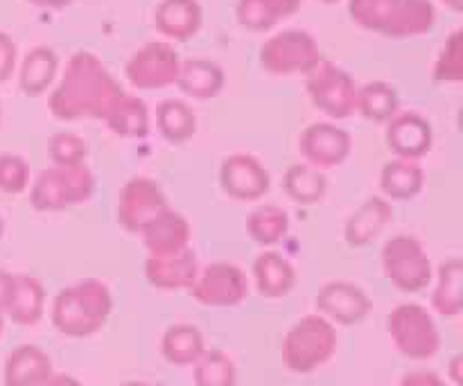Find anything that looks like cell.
Listing matches in <instances>:
<instances>
[{"instance_id": "6da1fadb", "label": "cell", "mask_w": 463, "mask_h": 386, "mask_svg": "<svg viewBox=\"0 0 463 386\" xmlns=\"http://www.w3.org/2000/svg\"><path fill=\"white\" fill-rule=\"evenodd\" d=\"M111 294L98 280H84L59 292L52 307V324L68 337L95 334L111 315Z\"/></svg>"}, {"instance_id": "7a4b0ae2", "label": "cell", "mask_w": 463, "mask_h": 386, "mask_svg": "<svg viewBox=\"0 0 463 386\" xmlns=\"http://www.w3.org/2000/svg\"><path fill=\"white\" fill-rule=\"evenodd\" d=\"M337 348V333L321 316H303L283 339V362L294 373H310L326 364Z\"/></svg>"}, {"instance_id": "3957f363", "label": "cell", "mask_w": 463, "mask_h": 386, "mask_svg": "<svg viewBox=\"0 0 463 386\" xmlns=\"http://www.w3.org/2000/svg\"><path fill=\"white\" fill-rule=\"evenodd\" d=\"M389 334L398 351L410 360H430L439 353V330L432 316L414 303L398 306L387 319Z\"/></svg>"}, {"instance_id": "277c9868", "label": "cell", "mask_w": 463, "mask_h": 386, "mask_svg": "<svg viewBox=\"0 0 463 386\" xmlns=\"http://www.w3.org/2000/svg\"><path fill=\"white\" fill-rule=\"evenodd\" d=\"M387 278L402 292H419L432 278V265L414 238H396L383 253Z\"/></svg>"}, {"instance_id": "5b68a950", "label": "cell", "mask_w": 463, "mask_h": 386, "mask_svg": "<svg viewBox=\"0 0 463 386\" xmlns=\"http://www.w3.org/2000/svg\"><path fill=\"white\" fill-rule=\"evenodd\" d=\"M190 292L203 306L231 307L244 301L249 285L238 267L220 262V265L206 267V271L190 285Z\"/></svg>"}, {"instance_id": "8992f818", "label": "cell", "mask_w": 463, "mask_h": 386, "mask_svg": "<svg viewBox=\"0 0 463 386\" xmlns=\"http://www.w3.org/2000/svg\"><path fill=\"white\" fill-rule=\"evenodd\" d=\"M317 307L342 325H353L364 319L371 301L360 287L351 283H330L317 297Z\"/></svg>"}, {"instance_id": "52a82bcc", "label": "cell", "mask_w": 463, "mask_h": 386, "mask_svg": "<svg viewBox=\"0 0 463 386\" xmlns=\"http://www.w3.org/2000/svg\"><path fill=\"white\" fill-rule=\"evenodd\" d=\"M147 278L161 289L190 287L197 278V260L188 249L167 256H152L147 260Z\"/></svg>"}, {"instance_id": "ba28073f", "label": "cell", "mask_w": 463, "mask_h": 386, "mask_svg": "<svg viewBox=\"0 0 463 386\" xmlns=\"http://www.w3.org/2000/svg\"><path fill=\"white\" fill-rule=\"evenodd\" d=\"M18 325H34L43 315V287L30 276H12L5 310Z\"/></svg>"}, {"instance_id": "9c48e42d", "label": "cell", "mask_w": 463, "mask_h": 386, "mask_svg": "<svg viewBox=\"0 0 463 386\" xmlns=\"http://www.w3.org/2000/svg\"><path fill=\"white\" fill-rule=\"evenodd\" d=\"M52 373L50 357L36 346H21L7 357L5 386H36Z\"/></svg>"}, {"instance_id": "30bf717a", "label": "cell", "mask_w": 463, "mask_h": 386, "mask_svg": "<svg viewBox=\"0 0 463 386\" xmlns=\"http://www.w3.org/2000/svg\"><path fill=\"white\" fill-rule=\"evenodd\" d=\"M253 271H256L258 292L267 298H280L289 294L297 280L292 265L276 253H265L258 258Z\"/></svg>"}, {"instance_id": "8fae6325", "label": "cell", "mask_w": 463, "mask_h": 386, "mask_svg": "<svg viewBox=\"0 0 463 386\" xmlns=\"http://www.w3.org/2000/svg\"><path fill=\"white\" fill-rule=\"evenodd\" d=\"M161 351L170 364L190 366L203 355V337L193 325H175L163 334Z\"/></svg>"}, {"instance_id": "7c38bea8", "label": "cell", "mask_w": 463, "mask_h": 386, "mask_svg": "<svg viewBox=\"0 0 463 386\" xmlns=\"http://www.w3.org/2000/svg\"><path fill=\"white\" fill-rule=\"evenodd\" d=\"M194 364H197L194 366V384L197 386H235L238 382L233 362L224 353H203Z\"/></svg>"}, {"instance_id": "4fadbf2b", "label": "cell", "mask_w": 463, "mask_h": 386, "mask_svg": "<svg viewBox=\"0 0 463 386\" xmlns=\"http://www.w3.org/2000/svg\"><path fill=\"white\" fill-rule=\"evenodd\" d=\"M434 310L446 316L459 315L461 310V262L452 260L441 267V280L432 297Z\"/></svg>"}, {"instance_id": "5bb4252c", "label": "cell", "mask_w": 463, "mask_h": 386, "mask_svg": "<svg viewBox=\"0 0 463 386\" xmlns=\"http://www.w3.org/2000/svg\"><path fill=\"white\" fill-rule=\"evenodd\" d=\"M224 170V184L226 190L242 188V184H256L258 188L267 190V174H262L260 165H256L249 158H235V161L226 163Z\"/></svg>"}, {"instance_id": "9a60e30c", "label": "cell", "mask_w": 463, "mask_h": 386, "mask_svg": "<svg viewBox=\"0 0 463 386\" xmlns=\"http://www.w3.org/2000/svg\"><path fill=\"white\" fill-rule=\"evenodd\" d=\"M25 165L14 156L0 158V190L5 193H18L25 188Z\"/></svg>"}, {"instance_id": "2e32d148", "label": "cell", "mask_w": 463, "mask_h": 386, "mask_svg": "<svg viewBox=\"0 0 463 386\" xmlns=\"http://www.w3.org/2000/svg\"><path fill=\"white\" fill-rule=\"evenodd\" d=\"M401 386H448L439 378L437 373H428V371H416V373H410L402 378Z\"/></svg>"}, {"instance_id": "e0dca14e", "label": "cell", "mask_w": 463, "mask_h": 386, "mask_svg": "<svg viewBox=\"0 0 463 386\" xmlns=\"http://www.w3.org/2000/svg\"><path fill=\"white\" fill-rule=\"evenodd\" d=\"M14 48L7 43V39L5 36H0V80H5V77L9 75V71H12V61H14Z\"/></svg>"}, {"instance_id": "ac0fdd59", "label": "cell", "mask_w": 463, "mask_h": 386, "mask_svg": "<svg viewBox=\"0 0 463 386\" xmlns=\"http://www.w3.org/2000/svg\"><path fill=\"white\" fill-rule=\"evenodd\" d=\"M36 386H81L80 382H77L75 378H71V375H54L50 373L48 378L41 380L39 384Z\"/></svg>"}, {"instance_id": "d6986e66", "label": "cell", "mask_w": 463, "mask_h": 386, "mask_svg": "<svg viewBox=\"0 0 463 386\" xmlns=\"http://www.w3.org/2000/svg\"><path fill=\"white\" fill-rule=\"evenodd\" d=\"M9 287H12V274L0 271V312L5 310V301H7Z\"/></svg>"}, {"instance_id": "ffe728a7", "label": "cell", "mask_w": 463, "mask_h": 386, "mask_svg": "<svg viewBox=\"0 0 463 386\" xmlns=\"http://www.w3.org/2000/svg\"><path fill=\"white\" fill-rule=\"evenodd\" d=\"M122 386H161V384H145V382H127Z\"/></svg>"}, {"instance_id": "44dd1931", "label": "cell", "mask_w": 463, "mask_h": 386, "mask_svg": "<svg viewBox=\"0 0 463 386\" xmlns=\"http://www.w3.org/2000/svg\"><path fill=\"white\" fill-rule=\"evenodd\" d=\"M0 334H3V312H0Z\"/></svg>"}, {"instance_id": "7402d4cb", "label": "cell", "mask_w": 463, "mask_h": 386, "mask_svg": "<svg viewBox=\"0 0 463 386\" xmlns=\"http://www.w3.org/2000/svg\"><path fill=\"white\" fill-rule=\"evenodd\" d=\"M0 233H3V221H0Z\"/></svg>"}]
</instances>
